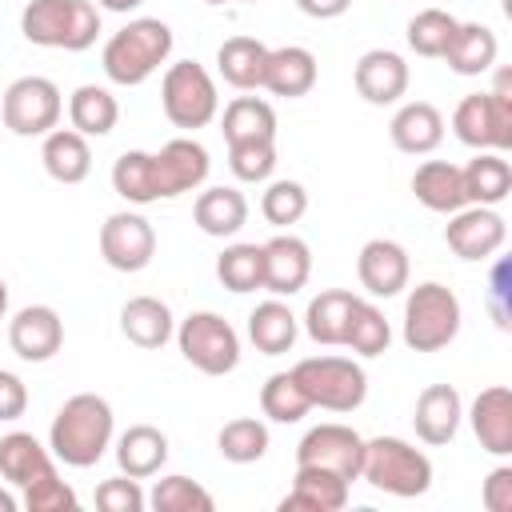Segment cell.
Here are the masks:
<instances>
[{
	"label": "cell",
	"mask_w": 512,
	"mask_h": 512,
	"mask_svg": "<svg viewBox=\"0 0 512 512\" xmlns=\"http://www.w3.org/2000/svg\"><path fill=\"white\" fill-rule=\"evenodd\" d=\"M116 432V416L112 404L96 392H76L60 404V412L52 416L48 428V448L60 464L68 468H92L100 464V456L108 452Z\"/></svg>",
	"instance_id": "6da1fadb"
},
{
	"label": "cell",
	"mask_w": 512,
	"mask_h": 512,
	"mask_svg": "<svg viewBox=\"0 0 512 512\" xmlns=\"http://www.w3.org/2000/svg\"><path fill=\"white\" fill-rule=\"evenodd\" d=\"M172 28L156 16H140V20H128L120 32L108 36L104 52H100V64H104V76L120 88H136L144 84L168 56H172Z\"/></svg>",
	"instance_id": "7a4b0ae2"
},
{
	"label": "cell",
	"mask_w": 512,
	"mask_h": 512,
	"mask_svg": "<svg viewBox=\"0 0 512 512\" xmlns=\"http://www.w3.org/2000/svg\"><path fill=\"white\" fill-rule=\"evenodd\" d=\"M20 32L36 48L84 52L100 36V8L92 0H28L20 12Z\"/></svg>",
	"instance_id": "3957f363"
},
{
	"label": "cell",
	"mask_w": 512,
	"mask_h": 512,
	"mask_svg": "<svg viewBox=\"0 0 512 512\" xmlns=\"http://www.w3.org/2000/svg\"><path fill=\"white\" fill-rule=\"evenodd\" d=\"M360 480H368L388 496L412 500L432 488V460L400 436H376V440H364Z\"/></svg>",
	"instance_id": "277c9868"
},
{
	"label": "cell",
	"mask_w": 512,
	"mask_h": 512,
	"mask_svg": "<svg viewBox=\"0 0 512 512\" xmlns=\"http://www.w3.org/2000/svg\"><path fill=\"white\" fill-rule=\"evenodd\" d=\"M452 132L460 144L476 152H508L512 148V76L500 72L492 92H472L452 112Z\"/></svg>",
	"instance_id": "5b68a950"
},
{
	"label": "cell",
	"mask_w": 512,
	"mask_h": 512,
	"mask_svg": "<svg viewBox=\"0 0 512 512\" xmlns=\"http://www.w3.org/2000/svg\"><path fill=\"white\" fill-rule=\"evenodd\" d=\"M460 320L464 312L456 292L440 280H424L404 300V344L412 352H440L456 340Z\"/></svg>",
	"instance_id": "8992f818"
},
{
	"label": "cell",
	"mask_w": 512,
	"mask_h": 512,
	"mask_svg": "<svg viewBox=\"0 0 512 512\" xmlns=\"http://www.w3.org/2000/svg\"><path fill=\"white\" fill-rule=\"evenodd\" d=\"M292 376L300 380V388L312 400V408L356 412L364 404V396H368V376L348 356H304V360H296Z\"/></svg>",
	"instance_id": "52a82bcc"
},
{
	"label": "cell",
	"mask_w": 512,
	"mask_h": 512,
	"mask_svg": "<svg viewBox=\"0 0 512 512\" xmlns=\"http://www.w3.org/2000/svg\"><path fill=\"white\" fill-rule=\"evenodd\" d=\"M160 108L164 116L184 128V132H196L204 124L216 120L220 112V96H216V80L208 76L204 64L196 60H176L168 64L164 80H160Z\"/></svg>",
	"instance_id": "ba28073f"
},
{
	"label": "cell",
	"mask_w": 512,
	"mask_h": 512,
	"mask_svg": "<svg viewBox=\"0 0 512 512\" xmlns=\"http://www.w3.org/2000/svg\"><path fill=\"white\" fill-rule=\"evenodd\" d=\"M180 356L204 376H228L240 364V336L220 312H192L176 328Z\"/></svg>",
	"instance_id": "9c48e42d"
},
{
	"label": "cell",
	"mask_w": 512,
	"mask_h": 512,
	"mask_svg": "<svg viewBox=\"0 0 512 512\" xmlns=\"http://www.w3.org/2000/svg\"><path fill=\"white\" fill-rule=\"evenodd\" d=\"M60 112H64V100L48 76H20L4 88V100H0L4 128L16 136H48L60 124Z\"/></svg>",
	"instance_id": "30bf717a"
},
{
	"label": "cell",
	"mask_w": 512,
	"mask_h": 512,
	"mask_svg": "<svg viewBox=\"0 0 512 512\" xmlns=\"http://www.w3.org/2000/svg\"><path fill=\"white\" fill-rule=\"evenodd\" d=\"M360 460H364V436L348 424H316L296 444V468H324L344 476L348 484L360 480Z\"/></svg>",
	"instance_id": "8fae6325"
},
{
	"label": "cell",
	"mask_w": 512,
	"mask_h": 512,
	"mask_svg": "<svg viewBox=\"0 0 512 512\" xmlns=\"http://www.w3.org/2000/svg\"><path fill=\"white\" fill-rule=\"evenodd\" d=\"M100 256L116 272H140L156 256V232L140 212H112L100 224Z\"/></svg>",
	"instance_id": "7c38bea8"
},
{
	"label": "cell",
	"mask_w": 512,
	"mask_h": 512,
	"mask_svg": "<svg viewBox=\"0 0 512 512\" xmlns=\"http://www.w3.org/2000/svg\"><path fill=\"white\" fill-rule=\"evenodd\" d=\"M504 240H508L504 216L496 208H484V204H464L444 224V244L460 260H488V256H496L504 248Z\"/></svg>",
	"instance_id": "4fadbf2b"
},
{
	"label": "cell",
	"mask_w": 512,
	"mask_h": 512,
	"mask_svg": "<svg viewBox=\"0 0 512 512\" xmlns=\"http://www.w3.org/2000/svg\"><path fill=\"white\" fill-rule=\"evenodd\" d=\"M8 344L20 360L44 364L60 352L64 344V320L52 304H28L8 320Z\"/></svg>",
	"instance_id": "5bb4252c"
},
{
	"label": "cell",
	"mask_w": 512,
	"mask_h": 512,
	"mask_svg": "<svg viewBox=\"0 0 512 512\" xmlns=\"http://www.w3.org/2000/svg\"><path fill=\"white\" fill-rule=\"evenodd\" d=\"M156 160V180H160V200H172V196H184V192H196L204 180H208V148L200 140H188V136H176L168 140L160 152H152Z\"/></svg>",
	"instance_id": "9a60e30c"
},
{
	"label": "cell",
	"mask_w": 512,
	"mask_h": 512,
	"mask_svg": "<svg viewBox=\"0 0 512 512\" xmlns=\"http://www.w3.org/2000/svg\"><path fill=\"white\" fill-rule=\"evenodd\" d=\"M408 272H412V264H408L404 244H396V240H388V236L368 240V244L360 248V256H356L360 288H364L368 296H376V300L400 296V292L408 288Z\"/></svg>",
	"instance_id": "2e32d148"
},
{
	"label": "cell",
	"mask_w": 512,
	"mask_h": 512,
	"mask_svg": "<svg viewBox=\"0 0 512 512\" xmlns=\"http://www.w3.org/2000/svg\"><path fill=\"white\" fill-rule=\"evenodd\" d=\"M460 420H464V400L452 384H428L420 396H416V408H412V428L424 444L440 448V444H452L456 432H460Z\"/></svg>",
	"instance_id": "e0dca14e"
},
{
	"label": "cell",
	"mask_w": 512,
	"mask_h": 512,
	"mask_svg": "<svg viewBox=\"0 0 512 512\" xmlns=\"http://www.w3.org/2000/svg\"><path fill=\"white\" fill-rule=\"evenodd\" d=\"M312 276V248L292 236L280 232L264 244V288L272 296H296Z\"/></svg>",
	"instance_id": "ac0fdd59"
},
{
	"label": "cell",
	"mask_w": 512,
	"mask_h": 512,
	"mask_svg": "<svg viewBox=\"0 0 512 512\" xmlns=\"http://www.w3.org/2000/svg\"><path fill=\"white\" fill-rule=\"evenodd\" d=\"M352 80H356V92H360L368 104L384 108V104H396V100L408 92V64H404V56L392 52V48H372V52H364V56L356 60Z\"/></svg>",
	"instance_id": "d6986e66"
},
{
	"label": "cell",
	"mask_w": 512,
	"mask_h": 512,
	"mask_svg": "<svg viewBox=\"0 0 512 512\" xmlns=\"http://www.w3.org/2000/svg\"><path fill=\"white\" fill-rule=\"evenodd\" d=\"M388 136L404 156H428L444 140V116L428 100H408V104L396 108V116L388 124Z\"/></svg>",
	"instance_id": "ffe728a7"
},
{
	"label": "cell",
	"mask_w": 512,
	"mask_h": 512,
	"mask_svg": "<svg viewBox=\"0 0 512 512\" xmlns=\"http://www.w3.org/2000/svg\"><path fill=\"white\" fill-rule=\"evenodd\" d=\"M468 420H472V432H476V440H480L484 452L512 456V392L504 384L484 388L472 400Z\"/></svg>",
	"instance_id": "44dd1931"
},
{
	"label": "cell",
	"mask_w": 512,
	"mask_h": 512,
	"mask_svg": "<svg viewBox=\"0 0 512 512\" xmlns=\"http://www.w3.org/2000/svg\"><path fill=\"white\" fill-rule=\"evenodd\" d=\"M316 56L304 48V44H284V48H268V64H264V88L272 96H284V100H296V96H308L316 88Z\"/></svg>",
	"instance_id": "7402d4cb"
},
{
	"label": "cell",
	"mask_w": 512,
	"mask_h": 512,
	"mask_svg": "<svg viewBox=\"0 0 512 512\" xmlns=\"http://www.w3.org/2000/svg\"><path fill=\"white\" fill-rule=\"evenodd\" d=\"M348 504V480L324 468H296L292 492L280 500V512H340Z\"/></svg>",
	"instance_id": "603a6c76"
},
{
	"label": "cell",
	"mask_w": 512,
	"mask_h": 512,
	"mask_svg": "<svg viewBox=\"0 0 512 512\" xmlns=\"http://www.w3.org/2000/svg\"><path fill=\"white\" fill-rule=\"evenodd\" d=\"M120 332L136 344V348H164L172 336H176V320H172V308L156 296H132L124 308H120Z\"/></svg>",
	"instance_id": "cb8c5ba5"
},
{
	"label": "cell",
	"mask_w": 512,
	"mask_h": 512,
	"mask_svg": "<svg viewBox=\"0 0 512 512\" xmlns=\"http://www.w3.org/2000/svg\"><path fill=\"white\" fill-rule=\"evenodd\" d=\"M168 460V436L156 428V424H132L120 432L116 440V464L124 476L132 480H148L164 468Z\"/></svg>",
	"instance_id": "d4e9b609"
},
{
	"label": "cell",
	"mask_w": 512,
	"mask_h": 512,
	"mask_svg": "<svg viewBox=\"0 0 512 512\" xmlns=\"http://www.w3.org/2000/svg\"><path fill=\"white\" fill-rule=\"evenodd\" d=\"M40 160H44V172H48L56 184H80V180H88V172H92L88 136H80L76 128H52V132L44 136Z\"/></svg>",
	"instance_id": "484cf974"
},
{
	"label": "cell",
	"mask_w": 512,
	"mask_h": 512,
	"mask_svg": "<svg viewBox=\"0 0 512 512\" xmlns=\"http://www.w3.org/2000/svg\"><path fill=\"white\" fill-rule=\"evenodd\" d=\"M412 192H416V200H420L428 212H444V216H452V212H460V208L468 204V196H464V176H460V168L448 164V160H424V164L416 168V176H412Z\"/></svg>",
	"instance_id": "4316f807"
},
{
	"label": "cell",
	"mask_w": 512,
	"mask_h": 512,
	"mask_svg": "<svg viewBox=\"0 0 512 512\" xmlns=\"http://www.w3.org/2000/svg\"><path fill=\"white\" fill-rule=\"evenodd\" d=\"M192 220H196V228L204 236H216V240L236 236L248 224V200H244V192L224 188V184L220 188H204L196 196V204H192Z\"/></svg>",
	"instance_id": "83f0119b"
},
{
	"label": "cell",
	"mask_w": 512,
	"mask_h": 512,
	"mask_svg": "<svg viewBox=\"0 0 512 512\" xmlns=\"http://www.w3.org/2000/svg\"><path fill=\"white\" fill-rule=\"evenodd\" d=\"M264 64H268V44L256 40V36H228L220 48H216V68L220 76L240 88V92H252V88H264Z\"/></svg>",
	"instance_id": "f1b7e54d"
},
{
	"label": "cell",
	"mask_w": 512,
	"mask_h": 512,
	"mask_svg": "<svg viewBox=\"0 0 512 512\" xmlns=\"http://www.w3.org/2000/svg\"><path fill=\"white\" fill-rule=\"evenodd\" d=\"M352 308H356V296L348 288H328V292H320V296L308 300V308H304V332L316 344H324V348L344 344Z\"/></svg>",
	"instance_id": "f546056e"
},
{
	"label": "cell",
	"mask_w": 512,
	"mask_h": 512,
	"mask_svg": "<svg viewBox=\"0 0 512 512\" xmlns=\"http://www.w3.org/2000/svg\"><path fill=\"white\" fill-rule=\"evenodd\" d=\"M296 332H300V320L292 316V308L276 296V300H264L248 312V340L256 344V352L264 356H284L292 352L296 344Z\"/></svg>",
	"instance_id": "4dcf8cb0"
},
{
	"label": "cell",
	"mask_w": 512,
	"mask_h": 512,
	"mask_svg": "<svg viewBox=\"0 0 512 512\" xmlns=\"http://www.w3.org/2000/svg\"><path fill=\"white\" fill-rule=\"evenodd\" d=\"M496 52H500V40L488 24H456V36L440 60H448L456 76H480L496 64Z\"/></svg>",
	"instance_id": "1f68e13d"
},
{
	"label": "cell",
	"mask_w": 512,
	"mask_h": 512,
	"mask_svg": "<svg viewBox=\"0 0 512 512\" xmlns=\"http://www.w3.org/2000/svg\"><path fill=\"white\" fill-rule=\"evenodd\" d=\"M460 176H464L468 204L496 208L512 192V164L504 160V152H476V160H468L460 168Z\"/></svg>",
	"instance_id": "d6a6232c"
},
{
	"label": "cell",
	"mask_w": 512,
	"mask_h": 512,
	"mask_svg": "<svg viewBox=\"0 0 512 512\" xmlns=\"http://www.w3.org/2000/svg\"><path fill=\"white\" fill-rule=\"evenodd\" d=\"M48 468H56V464H52L48 448L32 432H8V436H0V480L24 488L28 480L44 476Z\"/></svg>",
	"instance_id": "836d02e7"
},
{
	"label": "cell",
	"mask_w": 512,
	"mask_h": 512,
	"mask_svg": "<svg viewBox=\"0 0 512 512\" xmlns=\"http://www.w3.org/2000/svg\"><path fill=\"white\" fill-rule=\"evenodd\" d=\"M68 120L80 136H108L120 120V104L108 88L100 84H80L72 96H68Z\"/></svg>",
	"instance_id": "e575fe53"
},
{
	"label": "cell",
	"mask_w": 512,
	"mask_h": 512,
	"mask_svg": "<svg viewBox=\"0 0 512 512\" xmlns=\"http://www.w3.org/2000/svg\"><path fill=\"white\" fill-rule=\"evenodd\" d=\"M220 132H224L228 144H240V140H276V112L260 96H236V100L224 104Z\"/></svg>",
	"instance_id": "d590c367"
},
{
	"label": "cell",
	"mask_w": 512,
	"mask_h": 512,
	"mask_svg": "<svg viewBox=\"0 0 512 512\" xmlns=\"http://www.w3.org/2000/svg\"><path fill=\"white\" fill-rule=\"evenodd\" d=\"M112 188L128 204H156L160 200V180H156V160L152 152H120L112 164Z\"/></svg>",
	"instance_id": "8d00e7d4"
},
{
	"label": "cell",
	"mask_w": 512,
	"mask_h": 512,
	"mask_svg": "<svg viewBox=\"0 0 512 512\" xmlns=\"http://www.w3.org/2000/svg\"><path fill=\"white\" fill-rule=\"evenodd\" d=\"M216 280L228 292H256V288H264V244H228L216 256Z\"/></svg>",
	"instance_id": "74e56055"
},
{
	"label": "cell",
	"mask_w": 512,
	"mask_h": 512,
	"mask_svg": "<svg viewBox=\"0 0 512 512\" xmlns=\"http://www.w3.org/2000/svg\"><path fill=\"white\" fill-rule=\"evenodd\" d=\"M260 412L272 420V424H296L312 412V400L304 396L300 380L292 372H272L260 388Z\"/></svg>",
	"instance_id": "f35d334b"
},
{
	"label": "cell",
	"mask_w": 512,
	"mask_h": 512,
	"mask_svg": "<svg viewBox=\"0 0 512 512\" xmlns=\"http://www.w3.org/2000/svg\"><path fill=\"white\" fill-rule=\"evenodd\" d=\"M216 448H220V456L232 460V464H256V460H264V452H268V428H264V420H256V416H236V420H228V424L220 428Z\"/></svg>",
	"instance_id": "ab89813d"
},
{
	"label": "cell",
	"mask_w": 512,
	"mask_h": 512,
	"mask_svg": "<svg viewBox=\"0 0 512 512\" xmlns=\"http://www.w3.org/2000/svg\"><path fill=\"white\" fill-rule=\"evenodd\" d=\"M456 16L452 12H444V8H424V12H416L412 20H408V48L416 52V56H428V60H440L444 56V48L452 44V36H456Z\"/></svg>",
	"instance_id": "60d3db41"
},
{
	"label": "cell",
	"mask_w": 512,
	"mask_h": 512,
	"mask_svg": "<svg viewBox=\"0 0 512 512\" xmlns=\"http://www.w3.org/2000/svg\"><path fill=\"white\" fill-rule=\"evenodd\" d=\"M388 344H392V328H388L384 312H380L372 300H360V296H356L344 348H352L356 356H380V352H388Z\"/></svg>",
	"instance_id": "b9f144b4"
},
{
	"label": "cell",
	"mask_w": 512,
	"mask_h": 512,
	"mask_svg": "<svg viewBox=\"0 0 512 512\" xmlns=\"http://www.w3.org/2000/svg\"><path fill=\"white\" fill-rule=\"evenodd\" d=\"M148 504L156 512H212L216 508L212 492L200 488L188 476H160L156 488H152V496H148Z\"/></svg>",
	"instance_id": "7bdbcfd3"
},
{
	"label": "cell",
	"mask_w": 512,
	"mask_h": 512,
	"mask_svg": "<svg viewBox=\"0 0 512 512\" xmlns=\"http://www.w3.org/2000/svg\"><path fill=\"white\" fill-rule=\"evenodd\" d=\"M260 212L272 228H288L308 212V192L300 180H272L260 196Z\"/></svg>",
	"instance_id": "ee69618b"
},
{
	"label": "cell",
	"mask_w": 512,
	"mask_h": 512,
	"mask_svg": "<svg viewBox=\"0 0 512 512\" xmlns=\"http://www.w3.org/2000/svg\"><path fill=\"white\" fill-rule=\"evenodd\" d=\"M228 168L244 184H260L276 172V140H240L228 144Z\"/></svg>",
	"instance_id": "f6af8a7d"
},
{
	"label": "cell",
	"mask_w": 512,
	"mask_h": 512,
	"mask_svg": "<svg viewBox=\"0 0 512 512\" xmlns=\"http://www.w3.org/2000/svg\"><path fill=\"white\" fill-rule=\"evenodd\" d=\"M24 508L28 512H72L76 508V492L60 480L56 468H48L44 476L24 484Z\"/></svg>",
	"instance_id": "bcb514c9"
},
{
	"label": "cell",
	"mask_w": 512,
	"mask_h": 512,
	"mask_svg": "<svg viewBox=\"0 0 512 512\" xmlns=\"http://www.w3.org/2000/svg\"><path fill=\"white\" fill-rule=\"evenodd\" d=\"M148 504V496L140 492V484L132 480V476H112V480H104L100 488H96V508L100 512H140Z\"/></svg>",
	"instance_id": "7dc6e473"
},
{
	"label": "cell",
	"mask_w": 512,
	"mask_h": 512,
	"mask_svg": "<svg viewBox=\"0 0 512 512\" xmlns=\"http://www.w3.org/2000/svg\"><path fill=\"white\" fill-rule=\"evenodd\" d=\"M480 500H484L488 512H512V468L508 464H500V468L488 472Z\"/></svg>",
	"instance_id": "c3c4849f"
},
{
	"label": "cell",
	"mask_w": 512,
	"mask_h": 512,
	"mask_svg": "<svg viewBox=\"0 0 512 512\" xmlns=\"http://www.w3.org/2000/svg\"><path fill=\"white\" fill-rule=\"evenodd\" d=\"M24 408H28V384L16 372L0 368V420H20Z\"/></svg>",
	"instance_id": "681fc988"
},
{
	"label": "cell",
	"mask_w": 512,
	"mask_h": 512,
	"mask_svg": "<svg viewBox=\"0 0 512 512\" xmlns=\"http://www.w3.org/2000/svg\"><path fill=\"white\" fill-rule=\"evenodd\" d=\"M348 4L352 0H296V8L304 16H312V20H336V16L348 12Z\"/></svg>",
	"instance_id": "f907efd6"
},
{
	"label": "cell",
	"mask_w": 512,
	"mask_h": 512,
	"mask_svg": "<svg viewBox=\"0 0 512 512\" xmlns=\"http://www.w3.org/2000/svg\"><path fill=\"white\" fill-rule=\"evenodd\" d=\"M144 0H96V8H104V12H132V8H140Z\"/></svg>",
	"instance_id": "816d5d0a"
},
{
	"label": "cell",
	"mask_w": 512,
	"mask_h": 512,
	"mask_svg": "<svg viewBox=\"0 0 512 512\" xmlns=\"http://www.w3.org/2000/svg\"><path fill=\"white\" fill-rule=\"evenodd\" d=\"M0 512H16V500L8 492H0Z\"/></svg>",
	"instance_id": "f5cc1de1"
},
{
	"label": "cell",
	"mask_w": 512,
	"mask_h": 512,
	"mask_svg": "<svg viewBox=\"0 0 512 512\" xmlns=\"http://www.w3.org/2000/svg\"><path fill=\"white\" fill-rule=\"evenodd\" d=\"M4 312H8V284L0 280V320H4Z\"/></svg>",
	"instance_id": "db71d44e"
},
{
	"label": "cell",
	"mask_w": 512,
	"mask_h": 512,
	"mask_svg": "<svg viewBox=\"0 0 512 512\" xmlns=\"http://www.w3.org/2000/svg\"><path fill=\"white\" fill-rule=\"evenodd\" d=\"M204 4H236V0H204ZM244 4H260V0H244Z\"/></svg>",
	"instance_id": "11a10c76"
}]
</instances>
